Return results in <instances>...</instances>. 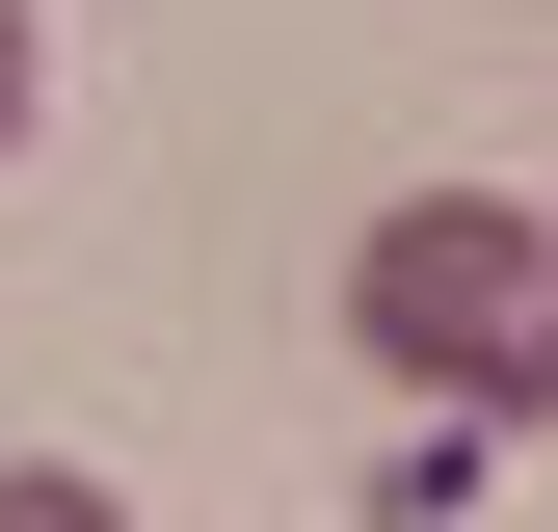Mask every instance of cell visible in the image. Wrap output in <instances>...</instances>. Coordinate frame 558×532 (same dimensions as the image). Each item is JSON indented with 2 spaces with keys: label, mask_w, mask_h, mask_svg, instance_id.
Masks as SVG:
<instances>
[{
  "label": "cell",
  "mask_w": 558,
  "mask_h": 532,
  "mask_svg": "<svg viewBox=\"0 0 558 532\" xmlns=\"http://www.w3.org/2000/svg\"><path fill=\"white\" fill-rule=\"evenodd\" d=\"M345 347H373L399 399H452V426H558V214L399 186V214L345 240Z\"/></svg>",
  "instance_id": "6da1fadb"
},
{
  "label": "cell",
  "mask_w": 558,
  "mask_h": 532,
  "mask_svg": "<svg viewBox=\"0 0 558 532\" xmlns=\"http://www.w3.org/2000/svg\"><path fill=\"white\" fill-rule=\"evenodd\" d=\"M0 532H133L107 480H53V452H0Z\"/></svg>",
  "instance_id": "7a4b0ae2"
},
{
  "label": "cell",
  "mask_w": 558,
  "mask_h": 532,
  "mask_svg": "<svg viewBox=\"0 0 558 532\" xmlns=\"http://www.w3.org/2000/svg\"><path fill=\"white\" fill-rule=\"evenodd\" d=\"M27 107H53V53H27V0H0V160H27Z\"/></svg>",
  "instance_id": "3957f363"
}]
</instances>
